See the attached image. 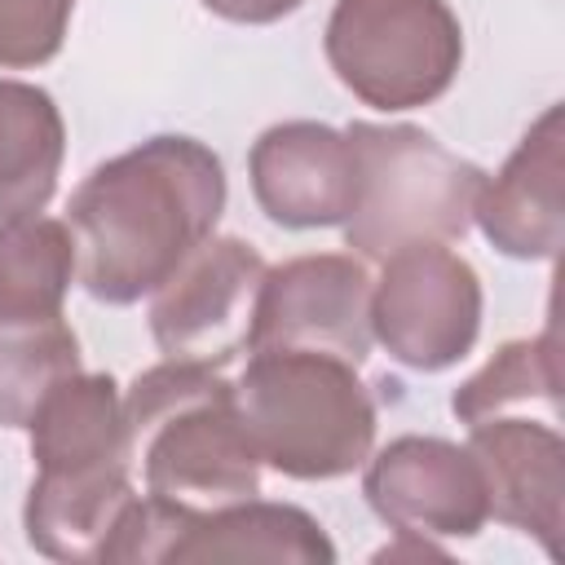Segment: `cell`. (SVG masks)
<instances>
[{"label":"cell","mask_w":565,"mask_h":565,"mask_svg":"<svg viewBox=\"0 0 565 565\" xmlns=\"http://www.w3.org/2000/svg\"><path fill=\"white\" fill-rule=\"evenodd\" d=\"M561 106H547L508 163L481 181L472 221L512 260H552L565 238L561 172H565V128Z\"/></svg>","instance_id":"12"},{"label":"cell","mask_w":565,"mask_h":565,"mask_svg":"<svg viewBox=\"0 0 565 565\" xmlns=\"http://www.w3.org/2000/svg\"><path fill=\"white\" fill-rule=\"evenodd\" d=\"M225 212V168L194 137H150L97 163L71 194L75 278L102 305H132L212 238Z\"/></svg>","instance_id":"1"},{"label":"cell","mask_w":565,"mask_h":565,"mask_svg":"<svg viewBox=\"0 0 565 565\" xmlns=\"http://www.w3.org/2000/svg\"><path fill=\"white\" fill-rule=\"evenodd\" d=\"M556 393H561V358H556V327H547L543 335L499 344L494 358L450 393V411L463 424H481L530 402L556 411Z\"/></svg>","instance_id":"19"},{"label":"cell","mask_w":565,"mask_h":565,"mask_svg":"<svg viewBox=\"0 0 565 565\" xmlns=\"http://www.w3.org/2000/svg\"><path fill=\"white\" fill-rule=\"evenodd\" d=\"M75 0H0V71H31L62 53Z\"/></svg>","instance_id":"20"},{"label":"cell","mask_w":565,"mask_h":565,"mask_svg":"<svg viewBox=\"0 0 565 565\" xmlns=\"http://www.w3.org/2000/svg\"><path fill=\"white\" fill-rule=\"evenodd\" d=\"M371 335L411 371H446L481 335V278L446 243H415L380 260Z\"/></svg>","instance_id":"6"},{"label":"cell","mask_w":565,"mask_h":565,"mask_svg":"<svg viewBox=\"0 0 565 565\" xmlns=\"http://www.w3.org/2000/svg\"><path fill=\"white\" fill-rule=\"evenodd\" d=\"M252 194L260 212L282 230H327L344 225L353 212L358 163L340 128L318 119H287L256 137Z\"/></svg>","instance_id":"10"},{"label":"cell","mask_w":565,"mask_h":565,"mask_svg":"<svg viewBox=\"0 0 565 565\" xmlns=\"http://www.w3.org/2000/svg\"><path fill=\"white\" fill-rule=\"evenodd\" d=\"M199 561H287V565H331L335 547L322 525L296 503L238 499L207 512H194L185 539L172 552V565Z\"/></svg>","instance_id":"15"},{"label":"cell","mask_w":565,"mask_h":565,"mask_svg":"<svg viewBox=\"0 0 565 565\" xmlns=\"http://www.w3.org/2000/svg\"><path fill=\"white\" fill-rule=\"evenodd\" d=\"M358 163L353 212L344 221V243L384 260L415 243H450L472 225V207L486 172L437 137L411 124L358 119L344 128Z\"/></svg>","instance_id":"4"},{"label":"cell","mask_w":565,"mask_h":565,"mask_svg":"<svg viewBox=\"0 0 565 565\" xmlns=\"http://www.w3.org/2000/svg\"><path fill=\"white\" fill-rule=\"evenodd\" d=\"M75 282L66 221L26 212L0 221V318H57Z\"/></svg>","instance_id":"17"},{"label":"cell","mask_w":565,"mask_h":565,"mask_svg":"<svg viewBox=\"0 0 565 565\" xmlns=\"http://www.w3.org/2000/svg\"><path fill=\"white\" fill-rule=\"evenodd\" d=\"M132 468H71V472H35L22 508L26 543L66 565L102 561V547L119 521V512L132 503Z\"/></svg>","instance_id":"13"},{"label":"cell","mask_w":565,"mask_h":565,"mask_svg":"<svg viewBox=\"0 0 565 565\" xmlns=\"http://www.w3.org/2000/svg\"><path fill=\"white\" fill-rule=\"evenodd\" d=\"M66 124L57 102L26 79H0V221L44 212L57 190Z\"/></svg>","instance_id":"16"},{"label":"cell","mask_w":565,"mask_h":565,"mask_svg":"<svg viewBox=\"0 0 565 565\" xmlns=\"http://www.w3.org/2000/svg\"><path fill=\"white\" fill-rule=\"evenodd\" d=\"M371 282L366 265L344 252L291 256L265 269L247 349H313L362 366L375 340Z\"/></svg>","instance_id":"8"},{"label":"cell","mask_w":565,"mask_h":565,"mask_svg":"<svg viewBox=\"0 0 565 565\" xmlns=\"http://www.w3.org/2000/svg\"><path fill=\"white\" fill-rule=\"evenodd\" d=\"M468 455L481 472L490 516L534 534L547 556L565 530V441L552 424L494 415L468 424Z\"/></svg>","instance_id":"11"},{"label":"cell","mask_w":565,"mask_h":565,"mask_svg":"<svg viewBox=\"0 0 565 565\" xmlns=\"http://www.w3.org/2000/svg\"><path fill=\"white\" fill-rule=\"evenodd\" d=\"M124 424L146 494L199 512L260 494L265 463L238 419L234 384L216 366L163 358L141 371L124 393Z\"/></svg>","instance_id":"2"},{"label":"cell","mask_w":565,"mask_h":565,"mask_svg":"<svg viewBox=\"0 0 565 565\" xmlns=\"http://www.w3.org/2000/svg\"><path fill=\"white\" fill-rule=\"evenodd\" d=\"M79 371V340L57 318H0V428H26L44 393Z\"/></svg>","instance_id":"18"},{"label":"cell","mask_w":565,"mask_h":565,"mask_svg":"<svg viewBox=\"0 0 565 565\" xmlns=\"http://www.w3.org/2000/svg\"><path fill=\"white\" fill-rule=\"evenodd\" d=\"M362 494L393 534L415 539H472L490 521L481 472L468 446L446 437H393L366 459Z\"/></svg>","instance_id":"9"},{"label":"cell","mask_w":565,"mask_h":565,"mask_svg":"<svg viewBox=\"0 0 565 565\" xmlns=\"http://www.w3.org/2000/svg\"><path fill=\"white\" fill-rule=\"evenodd\" d=\"M234 406L260 463L291 481H335L371 459L375 402L344 358L256 349Z\"/></svg>","instance_id":"3"},{"label":"cell","mask_w":565,"mask_h":565,"mask_svg":"<svg viewBox=\"0 0 565 565\" xmlns=\"http://www.w3.org/2000/svg\"><path fill=\"white\" fill-rule=\"evenodd\" d=\"M322 49L358 102L415 110L455 84L463 26L446 0H335Z\"/></svg>","instance_id":"5"},{"label":"cell","mask_w":565,"mask_h":565,"mask_svg":"<svg viewBox=\"0 0 565 565\" xmlns=\"http://www.w3.org/2000/svg\"><path fill=\"white\" fill-rule=\"evenodd\" d=\"M216 18L225 22H243V26H265V22H278L287 13H296L305 0H203Z\"/></svg>","instance_id":"21"},{"label":"cell","mask_w":565,"mask_h":565,"mask_svg":"<svg viewBox=\"0 0 565 565\" xmlns=\"http://www.w3.org/2000/svg\"><path fill=\"white\" fill-rule=\"evenodd\" d=\"M265 256L243 238H203L154 287L150 335L163 358L225 366L252 344Z\"/></svg>","instance_id":"7"},{"label":"cell","mask_w":565,"mask_h":565,"mask_svg":"<svg viewBox=\"0 0 565 565\" xmlns=\"http://www.w3.org/2000/svg\"><path fill=\"white\" fill-rule=\"evenodd\" d=\"M31 459L35 472H71V468H132L124 393L110 375L75 371L57 380L35 406L31 424Z\"/></svg>","instance_id":"14"}]
</instances>
